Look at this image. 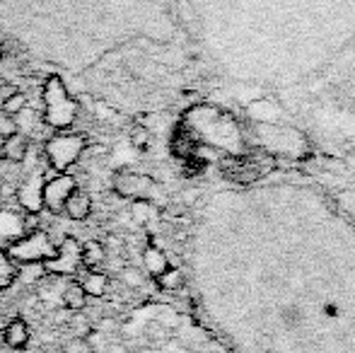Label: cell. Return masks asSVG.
I'll return each mask as SVG.
<instances>
[{
	"label": "cell",
	"instance_id": "6da1fadb",
	"mask_svg": "<svg viewBox=\"0 0 355 353\" xmlns=\"http://www.w3.org/2000/svg\"><path fill=\"white\" fill-rule=\"evenodd\" d=\"M191 266L225 353H355V208L317 179H237L201 198Z\"/></svg>",
	"mask_w": 355,
	"mask_h": 353
},
{
	"label": "cell",
	"instance_id": "cb8c5ba5",
	"mask_svg": "<svg viewBox=\"0 0 355 353\" xmlns=\"http://www.w3.org/2000/svg\"><path fill=\"white\" fill-rule=\"evenodd\" d=\"M12 92H15V89H10V87H0V104H3L5 99H8V97H10V94H12Z\"/></svg>",
	"mask_w": 355,
	"mask_h": 353
},
{
	"label": "cell",
	"instance_id": "2e32d148",
	"mask_svg": "<svg viewBox=\"0 0 355 353\" xmlns=\"http://www.w3.org/2000/svg\"><path fill=\"white\" fill-rule=\"evenodd\" d=\"M143 264H145V268H148V273H153V276H159V273H164L169 268L167 257H164L157 247H148V250H145Z\"/></svg>",
	"mask_w": 355,
	"mask_h": 353
},
{
	"label": "cell",
	"instance_id": "d4e9b609",
	"mask_svg": "<svg viewBox=\"0 0 355 353\" xmlns=\"http://www.w3.org/2000/svg\"><path fill=\"white\" fill-rule=\"evenodd\" d=\"M3 141H5V138H3V136H0V150H3Z\"/></svg>",
	"mask_w": 355,
	"mask_h": 353
},
{
	"label": "cell",
	"instance_id": "5b68a950",
	"mask_svg": "<svg viewBox=\"0 0 355 353\" xmlns=\"http://www.w3.org/2000/svg\"><path fill=\"white\" fill-rule=\"evenodd\" d=\"M58 245H53L51 235L46 230H29L24 237H19L8 255L12 257L15 264H46L56 257Z\"/></svg>",
	"mask_w": 355,
	"mask_h": 353
},
{
	"label": "cell",
	"instance_id": "8992f818",
	"mask_svg": "<svg viewBox=\"0 0 355 353\" xmlns=\"http://www.w3.org/2000/svg\"><path fill=\"white\" fill-rule=\"evenodd\" d=\"M80 250H83V245H80L73 235H66L61 245H58L56 257L44 264L46 273H53V276H75V273H78V268L83 266Z\"/></svg>",
	"mask_w": 355,
	"mask_h": 353
},
{
	"label": "cell",
	"instance_id": "7a4b0ae2",
	"mask_svg": "<svg viewBox=\"0 0 355 353\" xmlns=\"http://www.w3.org/2000/svg\"><path fill=\"white\" fill-rule=\"evenodd\" d=\"M203 78L259 148L355 153V0H179Z\"/></svg>",
	"mask_w": 355,
	"mask_h": 353
},
{
	"label": "cell",
	"instance_id": "7c38bea8",
	"mask_svg": "<svg viewBox=\"0 0 355 353\" xmlns=\"http://www.w3.org/2000/svg\"><path fill=\"white\" fill-rule=\"evenodd\" d=\"M3 339L10 349H24L29 341V325L22 320V317H17V320H12L8 327H5Z\"/></svg>",
	"mask_w": 355,
	"mask_h": 353
},
{
	"label": "cell",
	"instance_id": "3957f363",
	"mask_svg": "<svg viewBox=\"0 0 355 353\" xmlns=\"http://www.w3.org/2000/svg\"><path fill=\"white\" fill-rule=\"evenodd\" d=\"M42 94H44V121L51 128H58V131L71 128L73 121L78 119L80 102L68 94L61 78L56 76L49 78L42 87Z\"/></svg>",
	"mask_w": 355,
	"mask_h": 353
},
{
	"label": "cell",
	"instance_id": "8fae6325",
	"mask_svg": "<svg viewBox=\"0 0 355 353\" xmlns=\"http://www.w3.org/2000/svg\"><path fill=\"white\" fill-rule=\"evenodd\" d=\"M29 153V138L24 133H15V136L5 138L3 141V150L0 155L5 157L8 162H24Z\"/></svg>",
	"mask_w": 355,
	"mask_h": 353
},
{
	"label": "cell",
	"instance_id": "4fadbf2b",
	"mask_svg": "<svg viewBox=\"0 0 355 353\" xmlns=\"http://www.w3.org/2000/svg\"><path fill=\"white\" fill-rule=\"evenodd\" d=\"M80 259H83L85 268L94 271V268H99V266L104 264V259H107V250H104L102 242L89 240V242H85L83 250H80Z\"/></svg>",
	"mask_w": 355,
	"mask_h": 353
},
{
	"label": "cell",
	"instance_id": "52a82bcc",
	"mask_svg": "<svg viewBox=\"0 0 355 353\" xmlns=\"http://www.w3.org/2000/svg\"><path fill=\"white\" fill-rule=\"evenodd\" d=\"M44 184H46L44 172L34 170L32 175L24 177L22 184L17 187V201L29 216H37V213L44 211Z\"/></svg>",
	"mask_w": 355,
	"mask_h": 353
},
{
	"label": "cell",
	"instance_id": "277c9868",
	"mask_svg": "<svg viewBox=\"0 0 355 353\" xmlns=\"http://www.w3.org/2000/svg\"><path fill=\"white\" fill-rule=\"evenodd\" d=\"M87 150V136L85 133H71V131H61L53 133L46 143H44V155L49 157V165L61 175L68 172L80 157Z\"/></svg>",
	"mask_w": 355,
	"mask_h": 353
},
{
	"label": "cell",
	"instance_id": "d6986e66",
	"mask_svg": "<svg viewBox=\"0 0 355 353\" xmlns=\"http://www.w3.org/2000/svg\"><path fill=\"white\" fill-rule=\"evenodd\" d=\"M24 107H27V94L19 92V89H15V92L10 94V97L5 99L3 104H0V109H3V114H8V117H15V114H19Z\"/></svg>",
	"mask_w": 355,
	"mask_h": 353
},
{
	"label": "cell",
	"instance_id": "ac0fdd59",
	"mask_svg": "<svg viewBox=\"0 0 355 353\" xmlns=\"http://www.w3.org/2000/svg\"><path fill=\"white\" fill-rule=\"evenodd\" d=\"M15 123H17V133H24V136L29 138V133L37 128L39 119H37V112L29 107H24L19 114H15Z\"/></svg>",
	"mask_w": 355,
	"mask_h": 353
},
{
	"label": "cell",
	"instance_id": "9c48e42d",
	"mask_svg": "<svg viewBox=\"0 0 355 353\" xmlns=\"http://www.w3.org/2000/svg\"><path fill=\"white\" fill-rule=\"evenodd\" d=\"M27 232H29L27 218L17 216L12 211H0V252H8Z\"/></svg>",
	"mask_w": 355,
	"mask_h": 353
},
{
	"label": "cell",
	"instance_id": "ba28073f",
	"mask_svg": "<svg viewBox=\"0 0 355 353\" xmlns=\"http://www.w3.org/2000/svg\"><path fill=\"white\" fill-rule=\"evenodd\" d=\"M75 187H78V182L68 172H61V175H56L53 179H46V184H44V208L51 211L53 216H58Z\"/></svg>",
	"mask_w": 355,
	"mask_h": 353
},
{
	"label": "cell",
	"instance_id": "ffe728a7",
	"mask_svg": "<svg viewBox=\"0 0 355 353\" xmlns=\"http://www.w3.org/2000/svg\"><path fill=\"white\" fill-rule=\"evenodd\" d=\"M15 133H17V123H15V119L8 117V114H3V117H0V136L10 138V136H15Z\"/></svg>",
	"mask_w": 355,
	"mask_h": 353
},
{
	"label": "cell",
	"instance_id": "603a6c76",
	"mask_svg": "<svg viewBox=\"0 0 355 353\" xmlns=\"http://www.w3.org/2000/svg\"><path fill=\"white\" fill-rule=\"evenodd\" d=\"M123 281L131 283V286H138V283H141V278L136 276V271H133V268H126V271H123Z\"/></svg>",
	"mask_w": 355,
	"mask_h": 353
},
{
	"label": "cell",
	"instance_id": "7402d4cb",
	"mask_svg": "<svg viewBox=\"0 0 355 353\" xmlns=\"http://www.w3.org/2000/svg\"><path fill=\"white\" fill-rule=\"evenodd\" d=\"M73 327H75V332H78V336H85V339H87L89 325H87V320H85L83 315H75L73 317Z\"/></svg>",
	"mask_w": 355,
	"mask_h": 353
},
{
	"label": "cell",
	"instance_id": "9a60e30c",
	"mask_svg": "<svg viewBox=\"0 0 355 353\" xmlns=\"http://www.w3.org/2000/svg\"><path fill=\"white\" fill-rule=\"evenodd\" d=\"M63 305H66V310H73V312H80L87 305V293L83 291L80 281H73L66 286V291H63Z\"/></svg>",
	"mask_w": 355,
	"mask_h": 353
},
{
	"label": "cell",
	"instance_id": "5bb4252c",
	"mask_svg": "<svg viewBox=\"0 0 355 353\" xmlns=\"http://www.w3.org/2000/svg\"><path fill=\"white\" fill-rule=\"evenodd\" d=\"M80 286H83V291L87 293V298H102L104 293H107V288H109V273L89 271Z\"/></svg>",
	"mask_w": 355,
	"mask_h": 353
},
{
	"label": "cell",
	"instance_id": "e0dca14e",
	"mask_svg": "<svg viewBox=\"0 0 355 353\" xmlns=\"http://www.w3.org/2000/svg\"><path fill=\"white\" fill-rule=\"evenodd\" d=\"M17 264L12 261V257L8 252H0V291L10 288L15 281H17Z\"/></svg>",
	"mask_w": 355,
	"mask_h": 353
},
{
	"label": "cell",
	"instance_id": "30bf717a",
	"mask_svg": "<svg viewBox=\"0 0 355 353\" xmlns=\"http://www.w3.org/2000/svg\"><path fill=\"white\" fill-rule=\"evenodd\" d=\"M63 211H66V216L71 218V221H87L89 213H92V198H89V193L85 191V189L75 187L71 191V196L66 198Z\"/></svg>",
	"mask_w": 355,
	"mask_h": 353
},
{
	"label": "cell",
	"instance_id": "44dd1931",
	"mask_svg": "<svg viewBox=\"0 0 355 353\" xmlns=\"http://www.w3.org/2000/svg\"><path fill=\"white\" fill-rule=\"evenodd\" d=\"M68 353H92V346H89V341L85 339V336H78V339H73L71 344L66 346Z\"/></svg>",
	"mask_w": 355,
	"mask_h": 353
}]
</instances>
